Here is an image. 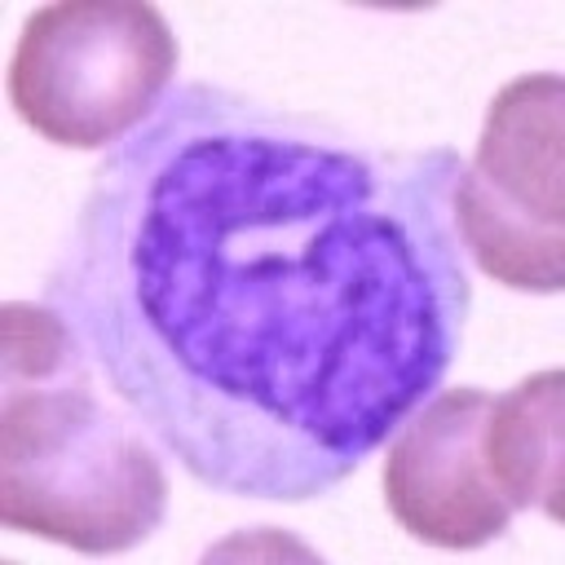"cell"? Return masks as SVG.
Listing matches in <instances>:
<instances>
[{
    "mask_svg": "<svg viewBox=\"0 0 565 565\" xmlns=\"http://www.w3.org/2000/svg\"><path fill=\"white\" fill-rule=\"evenodd\" d=\"M459 168L450 146L366 141L190 79L93 168L44 305L199 486L305 503L459 353Z\"/></svg>",
    "mask_w": 565,
    "mask_h": 565,
    "instance_id": "1",
    "label": "cell"
},
{
    "mask_svg": "<svg viewBox=\"0 0 565 565\" xmlns=\"http://www.w3.org/2000/svg\"><path fill=\"white\" fill-rule=\"evenodd\" d=\"M97 375L53 305L0 309V521L115 556L159 530L168 472L141 424L106 406Z\"/></svg>",
    "mask_w": 565,
    "mask_h": 565,
    "instance_id": "2",
    "label": "cell"
},
{
    "mask_svg": "<svg viewBox=\"0 0 565 565\" xmlns=\"http://www.w3.org/2000/svg\"><path fill=\"white\" fill-rule=\"evenodd\" d=\"M172 22L141 0H62L22 18L9 102L62 150H110L141 128L177 79Z\"/></svg>",
    "mask_w": 565,
    "mask_h": 565,
    "instance_id": "3",
    "label": "cell"
},
{
    "mask_svg": "<svg viewBox=\"0 0 565 565\" xmlns=\"http://www.w3.org/2000/svg\"><path fill=\"white\" fill-rule=\"evenodd\" d=\"M450 216L472 265L530 296L565 287V84L534 71L503 84L459 168Z\"/></svg>",
    "mask_w": 565,
    "mask_h": 565,
    "instance_id": "4",
    "label": "cell"
},
{
    "mask_svg": "<svg viewBox=\"0 0 565 565\" xmlns=\"http://www.w3.org/2000/svg\"><path fill=\"white\" fill-rule=\"evenodd\" d=\"M490 397L494 393L477 384H455L424 397L393 428L380 472L384 503L393 521L428 547H486L516 516L481 459V424Z\"/></svg>",
    "mask_w": 565,
    "mask_h": 565,
    "instance_id": "5",
    "label": "cell"
},
{
    "mask_svg": "<svg viewBox=\"0 0 565 565\" xmlns=\"http://www.w3.org/2000/svg\"><path fill=\"white\" fill-rule=\"evenodd\" d=\"M481 459L512 512L539 508L561 521L565 494V371L547 366L490 397L481 424Z\"/></svg>",
    "mask_w": 565,
    "mask_h": 565,
    "instance_id": "6",
    "label": "cell"
}]
</instances>
